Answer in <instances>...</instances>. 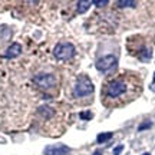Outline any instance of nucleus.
I'll use <instances>...</instances> for the list:
<instances>
[{
	"instance_id": "39448f33",
	"label": "nucleus",
	"mask_w": 155,
	"mask_h": 155,
	"mask_svg": "<svg viewBox=\"0 0 155 155\" xmlns=\"http://www.w3.org/2000/svg\"><path fill=\"white\" fill-rule=\"evenodd\" d=\"M115 65H116V58L112 55H108V56L101 58L99 61L96 62V69L101 71V72H106V71H109Z\"/></svg>"
},
{
	"instance_id": "20e7f679",
	"label": "nucleus",
	"mask_w": 155,
	"mask_h": 155,
	"mask_svg": "<svg viewBox=\"0 0 155 155\" xmlns=\"http://www.w3.org/2000/svg\"><path fill=\"white\" fill-rule=\"evenodd\" d=\"M35 83L40 86L42 89H50L55 86V78L53 75H48V73H42V75H38L35 76Z\"/></svg>"
},
{
	"instance_id": "a211bd4d",
	"label": "nucleus",
	"mask_w": 155,
	"mask_h": 155,
	"mask_svg": "<svg viewBox=\"0 0 155 155\" xmlns=\"http://www.w3.org/2000/svg\"><path fill=\"white\" fill-rule=\"evenodd\" d=\"M154 82H155V73H154Z\"/></svg>"
},
{
	"instance_id": "f8f14e48",
	"label": "nucleus",
	"mask_w": 155,
	"mask_h": 155,
	"mask_svg": "<svg viewBox=\"0 0 155 155\" xmlns=\"http://www.w3.org/2000/svg\"><path fill=\"white\" fill-rule=\"evenodd\" d=\"M94 5H95V6H98V7H104V6L108 5V2H106V0H95Z\"/></svg>"
},
{
	"instance_id": "dca6fc26",
	"label": "nucleus",
	"mask_w": 155,
	"mask_h": 155,
	"mask_svg": "<svg viewBox=\"0 0 155 155\" xmlns=\"http://www.w3.org/2000/svg\"><path fill=\"white\" fill-rule=\"evenodd\" d=\"M95 155H101V152H95Z\"/></svg>"
},
{
	"instance_id": "f3484780",
	"label": "nucleus",
	"mask_w": 155,
	"mask_h": 155,
	"mask_svg": "<svg viewBox=\"0 0 155 155\" xmlns=\"http://www.w3.org/2000/svg\"><path fill=\"white\" fill-rule=\"evenodd\" d=\"M142 155H151V154H148V152H147V154H142Z\"/></svg>"
},
{
	"instance_id": "0eeeda50",
	"label": "nucleus",
	"mask_w": 155,
	"mask_h": 155,
	"mask_svg": "<svg viewBox=\"0 0 155 155\" xmlns=\"http://www.w3.org/2000/svg\"><path fill=\"white\" fill-rule=\"evenodd\" d=\"M22 52V46L19 43H13L9 46V49L6 50L5 53V58H7V59H12V58H16L19 53Z\"/></svg>"
},
{
	"instance_id": "6e6552de",
	"label": "nucleus",
	"mask_w": 155,
	"mask_h": 155,
	"mask_svg": "<svg viewBox=\"0 0 155 155\" xmlns=\"http://www.w3.org/2000/svg\"><path fill=\"white\" fill-rule=\"evenodd\" d=\"M151 49H148V48H144V49H141L139 50V53H138V58L141 59V61H144V62H148L151 59Z\"/></svg>"
},
{
	"instance_id": "7ed1b4c3",
	"label": "nucleus",
	"mask_w": 155,
	"mask_h": 155,
	"mask_svg": "<svg viewBox=\"0 0 155 155\" xmlns=\"http://www.w3.org/2000/svg\"><path fill=\"white\" fill-rule=\"evenodd\" d=\"M75 46L69 42H62V43H58L53 49V55H55L56 59L59 61H68L71 59L73 55H75Z\"/></svg>"
},
{
	"instance_id": "1a4fd4ad",
	"label": "nucleus",
	"mask_w": 155,
	"mask_h": 155,
	"mask_svg": "<svg viewBox=\"0 0 155 155\" xmlns=\"http://www.w3.org/2000/svg\"><path fill=\"white\" fill-rule=\"evenodd\" d=\"M91 5H92V2H78V13H85V12L88 10L89 7H91Z\"/></svg>"
},
{
	"instance_id": "423d86ee",
	"label": "nucleus",
	"mask_w": 155,
	"mask_h": 155,
	"mask_svg": "<svg viewBox=\"0 0 155 155\" xmlns=\"http://www.w3.org/2000/svg\"><path fill=\"white\" fill-rule=\"evenodd\" d=\"M69 151L71 150L65 145H50L45 148V155H66Z\"/></svg>"
},
{
	"instance_id": "9d476101",
	"label": "nucleus",
	"mask_w": 155,
	"mask_h": 155,
	"mask_svg": "<svg viewBox=\"0 0 155 155\" xmlns=\"http://www.w3.org/2000/svg\"><path fill=\"white\" fill-rule=\"evenodd\" d=\"M112 138V134L111 132H104V134H99L98 135V138H96V141L99 142V144H104V142H106L108 139Z\"/></svg>"
},
{
	"instance_id": "4468645a",
	"label": "nucleus",
	"mask_w": 155,
	"mask_h": 155,
	"mask_svg": "<svg viewBox=\"0 0 155 155\" xmlns=\"http://www.w3.org/2000/svg\"><path fill=\"white\" fill-rule=\"evenodd\" d=\"M92 114H91V112H88V114H86V112H82V114H81V118H82V119H91V118H92Z\"/></svg>"
},
{
	"instance_id": "2eb2a0df",
	"label": "nucleus",
	"mask_w": 155,
	"mask_h": 155,
	"mask_svg": "<svg viewBox=\"0 0 155 155\" xmlns=\"http://www.w3.org/2000/svg\"><path fill=\"white\" fill-rule=\"evenodd\" d=\"M151 127V122H148V124H142L141 127H139V131H142V129H145V128H150Z\"/></svg>"
},
{
	"instance_id": "f257e3e1",
	"label": "nucleus",
	"mask_w": 155,
	"mask_h": 155,
	"mask_svg": "<svg viewBox=\"0 0 155 155\" xmlns=\"http://www.w3.org/2000/svg\"><path fill=\"white\" fill-rule=\"evenodd\" d=\"M142 91V82L138 75L121 73L105 83L102 89V102L106 108H118L132 102Z\"/></svg>"
},
{
	"instance_id": "9b49d317",
	"label": "nucleus",
	"mask_w": 155,
	"mask_h": 155,
	"mask_svg": "<svg viewBox=\"0 0 155 155\" xmlns=\"http://www.w3.org/2000/svg\"><path fill=\"white\" fill-rule=\"evenodd\" d=\"M116 5L119 7H134L137 6V2H132V0H122V2H118Z\"/></svg>"
},
{
	"instance_id": "f03ea898",
	"label": "nucleus",
	"mask_w": 155,
	"mask_h": 155,
	"mask_svg": "<svg viewBox=\"0 0 155 155\" xmlns=\"http://www.w3.org/2000/svg\"><path fill=\"white\" fill-rule=\"evenodd\" d=\"M94 92V83L89 79L88 76H82L78 78L76 85H75V96L78 98H83V96H88Z\"/></svg>"
},
{
	"instance_id": "ddd939ff",
	"label": "nucleus",
	"mask_w": 155,
	"mask_h": 155,
	"mask_svg": "<svg viewBox=\"0 0 155 155\" xmlns=\"http://www.w3.org/2000/svg\"><path fill=\"white\" fill-rule=\"evenodd\" d=\"M124 151V145H118L115 150H114V155H119Z\"/></svg>"
}]
</instances>
